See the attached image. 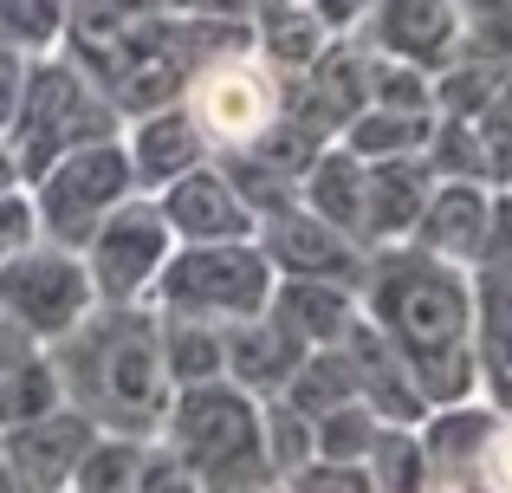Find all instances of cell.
<instances>
[{
    "label": "cell",
    "instance_id": "6da1fadb",
    "mask_svg": "<svg viewBox=\"0 0 512 493\" xmlns=\"http://www.w3.org/2000/svg\"><path fill=\"white\" fill-rule=\"evenodd\" d=\"M357 305L376 331L402 351L415 390L428 409L480 396V344H474V279L467 266L441 253L396 241L370 247V273L357 286Z\"/></svg>",
    "mask_w": 512,
    "mask_h": 493
},
{
    "label": "cell",
    "instance_id": "7a4b0ae2",
    "mask_svg": "<svg viewBox=\"0 0 512 493\" xmlns=\"http://www.w3.org/2000/svg\"><path fill=\"white\" fill-rule=\"evenodd\" d=\"M59 390L78 416H91L104 435H137L150 442L169 416V370H163V325L156 305H111L98 299L65 338L46 344Z\"/></svg>",
    "mask_w": 512,
    "mask_h": 493
},
{
    "label": "cell",
    "instance_id": "3957f363",
    "mask_svg": "<svg viewBox=\"0 0 512 493\" xmlns=\"http://www.w3.org/2000/svg\"><path fill=\"white\" fill-rule=\"evenodd\" d=\"M156 442L195 468L208 493H266L279 487L273 461H266V429H260V396L240 390L234 377L182 383L169 396V416Z\"/></svg>",
    "mask_w": 512,
    "mask_h": 493
},
{
    "label": "cell",
    "instance_id": "277c9868",
    "mask_svg": "<svg viewBox=\"0 0 512 493\" xmlns=\"http://www.w3.org/2000/svg\"><path fill=\"white\" fill-rule=\"evenodd\" d=\"M104 137H124V111L104 98L98 78L72 52L26 59V85H20V104H13V124H7V150L20 163V182H33L59 156L104 143Z\"/></svg>",
    "mask_w": 512,
    "mask_h": 493
},
{
    "label": "cell",
    "instance_id": "5b68a950",
    "mask_svg": "<svg viewBox=\"0 0 512 493\" xmlns=\"http://www.w3.org/2000/svg\"><path fill=\"white\" fill-rule=\"evenodd\" d=\"M273 260L260 241H175V253L156 273L150 305L182 318H208V325H240V318L273 305Z\"/></svg>",
    "mask_w": 512,
    "mask_h": 493
},
{
    "label": "cell",
    "instance_id": "8992f818",
    "mask_svg": "<svg viewBox=\"0 0 512 493\" xmlns=\"http://www.w3.org/2000/svg\"><path fill=\"white\" fill-rule=\"evenodd\" d=\"M124 195H137V176H130L124 137L85 143V150L59 156L52 169H39L26 182V202H33V228L59 247H85L91 228L111 215Z\"/></svg>",
    "mask_w": 512,
    "mask_h": 493
},
{
    "label": "cell",
    "instance_id": "52a82bcc",
    "mask_svg": "<svg viewBox=\"0 0 512 493\" xmlns=\"http://www.w3.org/2000/svg\"><path fill=\"white\" fill-rule=\"evenodd\" d=\"M91 305H98V286H91V266L78 247H59L46 234H33V241H20L0 260V312L33 344L65 338Z\"/></svg>",
    "mask_w": 512,
    "mask_h": 493
},
{
    "label": "cell",
    "instance_id": "ba28073f",
    "mask_svg": "<svg viewBox=\"0 0 512 493\" xmlns=\"http://www.w3.org/2000/svg\"><path fill=\"white\" fill-rule=\"evenodd\" d=\"M182 104L195 111L201 137H208L214 150H247L279 117V104H286V72H273L253 46L214 52L195 72V85L182 91Z\"/></svg>",
    "mask_w": 512,
    "mask_h": 493
},
{
    "label": "cell",
    "instance_id": "9c48e42d",
    "mask_svg": "<svg viewBox=\"0 0 512 493\" xmlns=\"http://www.w3.org/2000/svg\"><path fill=\"white\" fill-rule=\"evenodd\" d=\"M91 266V286H98V299L111 305H143L156 292V273H163V260L175 253V228L163 215V202L156 195H124V202L111 208V215L91 228V241L78 247Z\"/></svg>",
    "mask_w": 512,
    "mask_h": 493
},
{
    "label": "cell",
    "instance_id": "30bf717a",
    "mask_svg": "<svg viewBox=\"0 0 512 493\" xmlns=\"http://www.w3.org/2000/svg\"><path fill=\"white\" fill-rule=\"evenodd\" d=\"M253 241L266 247V260H273L279 279H338V286H363V273H370V247L350 241L344 228H331L325 215H312L299 195L266 208Z\"/></svg>",
    "mask_w": 512,
    "mask_h": 493
},
{
    "label": "cell",
    "instance_id": "8fae6325",
    "mask_svg": "<svg viewBox=\"0 0 512 493\" xmlns=\"http://www.w3.org/2000/svg\"><path fill=\"white\" fill-rule=\"evenodd\" d=\"M175 241H253L260 234V208L240 195V182L221 163H195L188 176H175L169 189H156Z\"/></svg>",
    "mask_w": 512,
    "mask_h": 493
},
{
    "label": "cell",
    "instance_id": "7c38bea8",
    "mask_svg": "<svg viewBox=\"0 0 512 493\" xmlns=\"http://www.w3.org/2000/svg\"><path fill=\"white\" fill-rule=\"evenodd\" d=\"M0 442H7V468H13V481H20V493H65L78 481L85 448L98 442V422L78 416L72 403H59V409H46V416L7 429Z\"/></svg>",
    "mask_w": 512,
    "mask_h": 493
},
{
    "label": "cell",
    "instance_id": "4fadbf2b",
    "mask_svg": "<svg viewBox=\"0 0 512 493\" xmlns=\"http://www.w3.org/2000/svg\"><path fill=\"white\" fill-rule=\"evenodd\" d=\"M350 33L370 52L402 65H422V72H441V65L461 52V20H454V0H376Z\"/></svg>",
    "mask_w": 512,
    "mask_h": 493
},
{
    "label": "cell",
    "instance_id": "5bb4252c",
    "mask_svg": "<svg viewBox=\"0 0 512 493\" xmlns=\"http://www.w3.org/2000/svg\"><path fill=\"white\" fill-rule=\"evenodd\" d=\"M124 156H130V176H137V189L156 195V189H169L175 176H188L195 163H208L214 143L201 137L195 111L175 98V104H156V111L130 117V124H124Z\"/></svg>",
    "mask_w": 512,
    "mask_h": 493
},
{
    "label": "cell",
    "instance_id": "9a60e30c",
    "mask_svg": "<svg viewBox=\"0 0 512 493\" xmlns=\"http://www.w3.org/2000/svg\"><path fill=\"white\" fill-rule=\"evenodd\" d=\"M344 357H350V377H357V396L376 409L383 422H409V429H422V416H428V396L415 390V377H409V364H402V351L383 338V331L370 325V318H350V331H344Z\"/></svg>",
    "mask_w": 512,
    "mask_h": 493
},
{
    "label": "cell",
    "instance_id": "2e32d148",
    "mask_svg": "<svg viewBox=\"0 0 512 493\" xmlns=\"http://www.w3.org/2000/svg\"><path fill=\"white\" fill-rule=\"evenodd\" d=\"M221 338H227V377H234L240 390H253V396H279L292 383V370L305 364V351H312L273 305L253 312V318H240V325H227Z\"/></svg>",
    "mask_w": 512,
    "mask_h": 493
},
{
    "label": "cell",
    "instance_id": "e0dca14e",
    "mask_svg": "<svg viewBox=\"0 0 512 493\" xmlns=\"http://www.w3.org/2000/svg\"><path fill=\"white\" fill-rule=\"evenodd\" d=\"M487 228H493V182H435L409 241L454 266H474V253L487 247Z\"/></svg>",
    "mask_w": 512,
    "mask_h": 493
},
{
    "label": "cell",
    "instance_id": "ac0fdd59",
    "mask_svg": "<svg viewBox=\"0 0 512 493\" xmlns=\"http://www.w3.org/2000/svg\"><path fill=\"white\" fill-rule=\"evenodd\" d=\"M435 169L428 156H389V163H370V202H363V241L370 247H396L415 234L428 195H435Z\"/></svg>",
    "mask_w": 512,
    "mask_h": 493
},
{
    "label": "cell",
    "instance_id": "d6986e66",
    "mask_svg": "<svg viewBox=\"0 0 512 493\" xmlns=\"http://www.w3.org/2000/svg\"><path fill=\"white\" fill-rule=\"evenodd\" d=\"M247 26H253V52H260L273 72H286V78L305 72V65L338 39L312 0H253V20Z\"/></svg>",
    "mask_w": 512,
    "mask_h": 493
},
{
    "label": "cell",
    "instance_id": "ffe728a7",
    "mask_svg": "<svg viewBox=\"0 0 512 493\" xmlns=\"http://www.w3.org/2000/svg\"><path fill=\"white\" fill-rule=\"evenodd\" d=\"M299 202L312 208V215H325L331 228H344L350 241H363V202H370V163L363 156H350L344 143H325L318 150V163L299 176ZM370 247V241H363Z\"/></svg>",
    "mask_w": 512,
    "mask_h": 493
},
{
    "label": "cell",
    "instance_id": "44dd1931",
    "mask_svg": "<svg viewBox=\"0 0 512 493\" xmlns=\"http://www.w3.org/2000/svg\"><path fill=\"white\" fill-rule=\"evenodd\" d=\"M273 312L318 351V344L344 338L350 318H357L363 305H357V286H338V279H279L273 286Z\"/></svg>",
    "mask_w": 512,
    "mask_h": 493
},
{
    "label": "cell",
    "instance_id": "7402d4cb",
    "mask_svg": "<svg viewBox=\"0 0 512 493\" xmlns=\"http://www.w3.org/2000/svg\"><path fill=\"white\" fill-rule=\"evenodd\" d=\"M435 130V111H402V104H363L338 130V143L363 163H389V156H415Z\"/></svg>",
    "mask_w": 512,
    "mask_h": 493
},
{
    "label": "cell",
    "instance_id": "603a6c76",
    "mask_svg": "<svg viewBox=\"0 0 512 493\" xmlns=\"http://www.w3.org/2000/svg\"><path fill=\"white\" fill-rule=\"evenodd\" d=\"M156 325H163V370H169L175 390H182V383L227 377L221 325H208V318H182V312H156Z\"/></svg>",
    "mask_w": 512,
    "mask_h": 493
},
{
    "label": "cell",
    "instance_id": "cb8c5ba5",
    "mask_svg": "<svg viewBox=\"0 0 512 493\" xmlns=\"http://www.w3.org/2000/svg\"><path fill=\"white\" fill-rule=\"evenodd\" d=\"M363 468H370L376 493H428L435 487V461L422 448V429H409V422H383L370 455H363Z\"/></svg>",
    "mask_w": 512,
    "mask_h": 493
},
{
    "label": "cell",
    "instance_id": "d4e9b609",
    "mask_svg": "<svg viewBox=\"0 0 512 493\" xmlns=\"http://www.w3.org/2000/svg\"><path fill=\"white\" fill-rule=\"evenodd\" d=\"M59 403H65V390H59V370H52L46 344L0 370V435L33 422V416H46V409H59Z\"/></svg>",
    "mask_w": 512,
    "mask_h": 493
},
{
    "label": "cell",
    "instance_id": "484cf974",
    "mask_svg": "<svg viewBox=\"0 0 512 493\" xmlns=\"http://www.w3.org/2000/svg\"><path fill=\"white\" fill-rule=\"evenodd\" d=\"M65 26H72V0H0V46H13L20 59L59 52Z\"/></svg>",
    "mask_w": 512,
    "mask_h": 493
},
{
    "label": "cell",
    "instance_id": "4316f807",
    "mask_svg": "<svg viewBox=\"0 0 512 493\" xmlns=\"http://www.w3.org/2000/svg\"><path fill=\"white\" fill-rule=\"evenodd\" d=\"M260 429H266V461H273L279 487L318 455V422L305 409H292L286 396H260Z\"/></svg>",
    "mask_w": 512,
    "mask_h": 493
},
{
    "label": "cell",
    "instance_id": "83f0119b",
    "mask_svg": "<svg viewBox=\"0 0 512 493\" xmlns=\"http://www.w3.org/2000/svg\"><path fill=\"white\" fill-rule=\"evenodd\" d=\"M137 468H143V442L137 435H104L85 448L78 461V481L72 493H137Z\"/></svg>",
    "mask_w": 512,
    "mask_h": 493
},
{
    "label": "cell",
    "instance_id": "f1b7e54d",
    "mask_svg": "<svg viewBox=\"0 0 512 493\" xmlns=\"http://www.w3.org/2000/svg\"><path fill=\"white\" fill-rule=\"evenodd\" d=\"M376 429H383V416H376L363 396H350V403L318 416V455L325 461H363L370 442H376Z\"/></svg>",
    "mask_w": 512,
    "mask_h": 493
},
{
    "label": "cell",
    "instance_id": "f546056e",
    "mask_svg": "<svg viewBox=\"0 0 512 493\" xmlns=\"http://www.w3.org/2000/svg\"><path fill=\"white\" fill-rule=\"evenodd\" d=\"M467 59H512V0H454Z\"/></svg>",
    "mask_w": 512,
    "mask_h": 493
},
{
    "label": "cell",
    "instance_id": "4dcf8cb0",
    "mask_svg": "<svg viewBox=\"0 0 512 493\" xmlns=\"http://www.w3.org/2000/svg\"><path fill=\"white\" fill-rule=\"evenodd\" d=\"M370 104H402V111H435V72L370 52Z\"/></svg>",
    "mask_w": 512,
    "mask_h": 493
},
{
    "label": "cell",
    "instance_id": "1f68e13d",
    "mask_svg": "<svg viewBox=\"0 0 512 493\" xmlns=\"http://www.w3.org/2000/svg\"><path fill=\"white\" fill-rule=\"evenodd\" d=\"M286 493H376V487H370V468H363V461H325V455H312L286 481Z\"/></svg>",
    "mask_w": 512,
    "mask_h": 493
},
{
    "label": "cell",
    "instance_id": "d6a6232c",
    "mask_svg": "<svg viewBox=\"0 0 512 493\" xmlns=\"http://www.w3.org/2000/svg\"><path fill=\"white\" fill-rule=\"evenodd\" d=\"M137 493H208V487L195 481V468H188L175 448H163L150 435V442H143V468H137Z\"/></svg>",
    "mask_w": 512,
    "mask_h": 493
},
{
    "label": "cell",
    "instance_id": "836d02e7",
    "mask_svg": "<svg viewBox=\"0 0 512 493\" xmlns=\"http://www.w3.org/2000/svg\"><path fill=\"white\" fill-rule=\"evenodd\" d=\"M480 396L500 403V409H512V325L493 344H480Z\"/></svg>",
    "mask_w": 512,
    "mask_h": 493
},
{
    "label": "cell",
    "instance_id": "e575fe53",
    "mask_svg": "<svg viewBox=\"0 0 512 493\" xmlns=\"http://www.w3.org/2000/svg\"><path fill=\"white\" fill-rule=\"evenodd\" d=\"M474 481L487 487V493H512V416L493 429V442H487V455H480Z\"/></svg>",
    "mask_w": 512,
    "mask_h": 493
},
{
    "label": "cell",
    "instance_id": "d590c367",
    "mask_svg": "<svg viewBox=\"0 0 512 493\" xmlns=\"http://www.w3.org/2000/svg\"><path fill=\"white\" fill-rule=\"evenodd\" d=\"M33 202H26V189H7L0 195V260H7L20 241H33Z\"/></svg>",
    "mask_w": 512,
    "mask_h": 493
},
{
    "label": "cell",
    "instance_id": "8d00e7d4",
    "mask_svg": "<svg viewBox=\"0 0 512 493\" xmlns=\"http://www.w3.org/2000/svg\"><path fill=\"white\" fill-rule=\"evenodd\" d=\"M20 85H26V59L13 46H0V137L13 124V104H20Z\"/></svg>",
    "mask_w": 512,
    "mask_h": 493
},
{
    "label": "cell",
    "instance_id": "74e56055",
    "mask_svg": "<svg viewBox=\"0 0 512 493\" xmlns=\"http://www.w3.org/2000/svg\"><path fill=\"white\" fill-rule=\"evenodd\" d=\"M312 7L325 13V26H331V33H350V26H357L363 13L376 7V0H312Z\"/></svg>",
    "mask_w": 512,
    "mask_h": 493
},
{
    "label": "cell",
    "instance_id": "f35d334b",
    "mask_svg": "<svg viewBox=\"0 0 512 493\" xmlns=\"http://www.w3.org/2000/svg\"><path fill=\"white\" fill-rule=\"evenodd\" d=\"M26 351H39V344H33V338H26V331H20V325H13V318H7V312H0V370H7V364H20V357H26Z\"/></svg>",
    "mask_w": 512,
    "mask_h": 493
},
{
    "label": "cell",
    "instance_id": "ab89813d",
    "mask_svg": "<svg viewBox=\"0 0 512 493\" xmlns=\"http://www.w3.org/2000/svg\"><path fill=\"white\" fill-rule=\"evenodd\" d=\"M7 189H26V182H20V163H13L7 137H0V195H7Z\"/></svg>",
    "mask_w": 512,
    "mask_h": 493
},
{
    "label": "cell",
    "instance_id": "60d3db41",
    "mask_svg": "<svg viewBox=\"0 0 512 493\" xmlns=\"http://www.w3.org/2000/svg\"><path fill=\"white\" fill-rule=\"evenodd\" d=\"M0 493H20V481H13V468H7V442H0Z\"/></svg>",
    "mask_w": 512,
    "mask_h": 493
},
{
    "label": "cell",
    "instance_id": "b9f144b4",
    "mask_svg": "<svg viewBox=\"0 0 512 493\" xmlns=\"http://www.w3.org/2000/svg\"><path fill=\"white\" fill-rule=\"evenodd\" d=\"M493 189H506V195H512V150H506V163H500V182H493Z\"/></svg>",
    "mask_w": 512,
    "mask_h": 493
},
{
    "label": "cell",
    "instance_id": "7bdbcfd3",
    "mask_svg": "<svg viewBox=\"0 0 512 493\" xmlns=\"http://www.w3.org/2000/svg\"><path fill=\"white\" fill-rule=\"evenodd\" d=\"M266 493H286V487H266Z\"/></svg>",
    "mask_w": 512,
    "mask_h": 493
},
{
    "label": "cell",
    "instance_id": "ee69618b",
    "mask_svg": "<svg viewBox=\"0 0 512 493\" xmlns=\"http://www.w3.org/2000/svg\"><path fill=\"white\" fill-rule=\"evenodd\" d=\"M65 493H72V487H65Z\"/></svg>",
    "mask_w": 512,
    "mask_h": 493
}]
</instances>
